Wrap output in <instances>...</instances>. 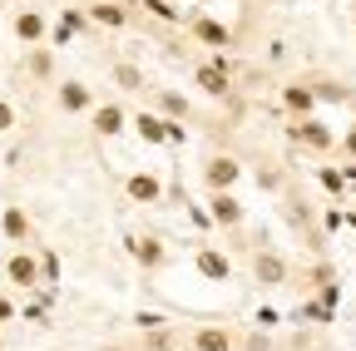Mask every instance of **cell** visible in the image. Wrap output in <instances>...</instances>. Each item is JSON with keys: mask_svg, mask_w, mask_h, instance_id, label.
Here are the masks:
<instances>
[{"mask_svg": "<svg viewBox=\"0 0 356 351\" xmlns=\"http://www.w3.org/2000/svg\"><path fill=\"white\" fill-rule=\"evenodd\" d=\"M0 228H6L10 243H25V238H30V218H25L20 208H6V213H0Z\"/></svg>", "mask_w": 356, "mask_h": 351, "instance_id": "16", "label": "cell"}, {"mask_svg": "<svg viewBox=\"0 0 356 351\" xmlns=\"http://www.w3.org/2000/svg\"><path fill=\"white\" fill-rule=\"evenodd\" d=\"M193 35L203 40V45H228V30H222L218 20H193Z\"/></svg>", "mask_w": 356, "mask_h": 351, "instance_id": "19", "label": "cell"}, {"mask_svg": "<svg viewBox=\"0 0 356 351\" xmlns=\"http://www.w3.org/2000/svg\"><path fill=\"white\" fill-rule=\"evenodd\" d=\"M243 179V163L238 158H228V154H218V158H208L203 163V183L213 188V193H233V183Z\"/></svg>", "mask_w": 356, "mask_h": 351, "instance_id": "1", "label": "cell"}, {"mask_svg": "<svg viewBox=\"0 0 356 351\" xmlns=\"http://www.w3.org/2000/svg\"><path fill=\"white\" fill-rule=\"evenodd\" d=\"M154 104H159V114H168V119H184V114H188V99H184V95H168V90H159Z\"/></svg>", "mask_w": 356, "mask_h": 351, "instance_id": "18", "label": "cell"}, {"mask_svg": "<svg viewBox=\"0 0 356 351\" xmlns=\"http://www.w3.org/2000/svg\"><path fill=\"white\" fill-rule=\"evenodd\" d=\"M0 351H6V336H0Z\"/></svg>", "mask_w": 356, "mask_h": 351, "instance_id": "27", "label": "cell"}, {"mask_svg": "<svg viewBox=\"0 0 356 351\" xmlns=\"http://www.w3.org/2000/svg\"><path fill=\"white\" fill-rule=\"evenodd\" d=\"M10 317H15V302H10V297H6V292H0V327H6V322H10Z\"/></svg>", "mask_w": 356, "mask_h": 351, "instance_id": "25", "label": "cell"}, {"mask_svg": "<svg viewBox=\"0 0 356 351\" xmlns=\"http://www.w3.org/2000/svg\"><path fill=\"white\" fill-rule=\"evenodd\" d=\"M114 79H119V90H144V74L134 65H114Z\"/></svg>", "mask_w": 356, "mask_h": 351, "instance_id": "20", "label": "cell"}, {"mask_svg": "<svg viewBox=\"0 0 356 351\" xmlns=\"http://www.w3.org/2000/svg\"><path fill=\"white\" fill-rule=\"evenodd\" d=\"M198 90L222 99V95H228V70H222V65H198Z\"/></svg>", "mask_w": 356, "mask_h": 351, "instance_id": "11", "label": "cell"}, {"mask_svg": "<svg viewBox=\"0 0 356 351\" xmlns=\"http://www.w3.org/2000/svg\"><path fill=\"white\" fill-rule=\"evenodd\" d=\"M252 272H257V282H262V287H277V282H287V262H282L277 252H257Z\"/></svg>", "mask_w": 356, "mask_h": 351, "instance_id": "10", "label": "cell"}, {"mask_svg": "<svg viewBox=\"0 0 356 351\" xmlns=\"http://www.w3.org/2000/svg\"><path fill=\"white\" fill-rule=\"evenodd\" d=\"M6 282L10 287H40V262L30 252H10L6 257Z\"/></svg>", "mask_w": 356, "mask_h": 351, "instance_id": "3", "label": "cell"}, {"mask_svg": "<svg viewBox=\"0 0 356 351\" xmlns=\"http://www.w3.org/2000/svg\"><path fill=\"white\" fill-rule=\"evenodd\" d=\"M15 129V109H10V99H0V134H10Z\"/></svg>", "mask_w": 356, "mask_h": 351, "instance_id": "23", "label": "cell"}, {"mask_svg": "<svg viewBox=\"0 0 356 351\" xmlns=\"http://www.w3.org/2000/svg\"><path fill=\"white\" fill-rule=\"evenodd\" d=\"M89 15H95L99 25H109V30H124V20H129V10L114 6V0H99V6H89Z\"/></svg>", "mask_w": 356, "mask_h": 351, "instance_id": "17", "label": "cell"}, {"mask_svg": "<svg viewBox=\"0 0 356 351\" xmlns=\"http://www.w3.org/2000/svg\"><path fill=\"white\" fill-rule=\"evenodd\" d=\"M60 109H65V114L95 109V95H89V84H84V79H65V84H60Z\"/></svg>", "mask_w": 356, "mask_h": 351, "instance_id": "6", "label": "cell"}, {"mask_svg": "<svg viewBox=\"0 0 356 351\" xmlns=\"http://www.w3.org/2000/svg\"><path fill=\"white\" fill-rule=\"evenodd\" d=\"M193 351H233V336L222 327H198L193 332Z\"/></svg>", "mask_w": 356, "mask_h": 351, "instance_id": "12", "label": "cell"}, {"mask_svg": "<svg viewBox=\"0 0 356 351\" xmlns=\"http://www.w3.org/2000/svg\"><path fill=\"white\" fill-rule=\"evenodd\" d=\"M198 272L213 277V282H222V277H228V257H222L218 247H198Z\"/></svg>", "mask_w": 356, "mask_h": 351, "instance_id": "14", "label": "cell"}, {"mask_svg": "<svg viewBox=\"0 0 356 351\" xmlns=\"http://www.w3.org/2000/svg\"><path fill=\"white\" fill-rule=\"evenodd\" d=\"M346 154H351V163H356V129L346 134Z\"/></svg>", "mask_w": 356, "mask_h": 351, "instance_id": "26", "label": "cell"}, {"mask_svg": "<svg viewBox=\"0 0 356 351\" xmlns=\"http://www.w3.org/2000/svg\"><path fill=\"white\" fill-rule=\"evenodd\" d=\"M104 351H119V346H104Z\"/></svg>", "mask_w": 356, "mask_h": 351, "instance_id": "28", "label": "cell"}, {"mask_svg": "<svg viewBox=\"0 0 356 351\" xmlns=\"http://www.w3.org/2000/svg\"><path fill=\"white\" fill-rule=\"evenodd\" d=\"M322 183H327L332 193H341V183H346V179H341V173H332V168H322Z\"/></svg>", "mask_w": 356, "mask_h": 351, "instance_id": "24", "label": "cell"}, {"mask_svg": "<svg viewBox=\"0 0 356 351\" xmlns=\"http://www.w3.org/2000/svg\"><path fill=\"white\" fill-rule=\"evenodd\" d=\"M124 193H129L134 203H159V198H163V183L154 179V173H129Z\"/></svg>", "mask_w": 356, "mask_h": 351, "instance_id": "8", "label": "cell"}, {"mask_svg": "<svg viewBox=\"0 0 356 351\" xmlns=\"http://www.w3.org/2000/svg\"><path fill=\"white\" fill-rule=\"evenodd\" d=\"M89 129H95L99 139H114V134H124V104H99L95 114H89Z\"/></svg>", "mask_w": 356, "mask_h": 351, "instance_id": "7", "label": "cell"}, {"mask_svg": "<svg viewBox=\"0 0 356 351\" xmlns=\"http://www.w3.org/2000/svg\"><path fill=\"white\" fill-rule=\"evenodd\" d=\"M15 40H25V45L44 40V15H40V10H20V15H15Z\"/></svg>", "mask_w": 356, "mask_h": 351, "instance_id": "13", "label": "cell"}, {"mask_svg": "<svg viewBox=\"0 0 356 351\" xmlns=\"http://www.w3.org/2000/svg\"><path fill=\"white\" fill-rule=\"evenodd\" d=\"M129 252H134V262H139L144 272H159V268H163V257H168L159 238H139V243H129Z\"/></svg>", "mask_w": 356, "mask_h": 351, "instance_id": "9", "label": "cell"}, {"mask_svg": "<svg viewBox=\"0 0 356 351\" xmlns=\"http://www.w3.org/2000/svg\"><path fill=\"white\" fill-rule=\"evenodd\" d=\"M134 129H139L144 144H163V139H184V129L168 124L163 114H134Z\"/></svg>", "mask_w": 356, "mask_h": 351, "instance_id": "2", "label": "cell"}, {"mask_svg": "<svg viewBox=\"0 0 356 351\" xmlns=\"http://www.w3.org/2000/svg\"><path fill=\"white\" fill-rule=\"evenodd\" d=\"M292 139L307 144V149H322V154L337 144V139H332V129H327L322 119H297V124H292Z\"/></svg>", "mask_w": 356, "mask_h": 351, "instance_id": "4", "label": "cell"}, {"mask_svg": "<svg viewBox=\"0 0 356 351\" xmlns=\"http://www.w3.org/2000/svg\"><path fill=\"white\" fill-rule=\"evenodd\" d=\"M168 346H173V332H168V327H163V332L154 327V332H149V351H168Z\"/></svg>", "mask_w": 356, "mask_h": 351, "instance_id": "22", "label": "cell"}, {"mask_svg": "<svg viewBox=\"0 0 356 351\" xmlns=\"http://www.w3.org/2000/svg\"><path fill=\"white\" fill-rule=\"evenodd\" d=\"M282 104H287L292 114H302V119H307V114H312V104H317V95H312L307 84H287V90H282Z\"/></svg>", "mask_w": 356, "mask_h": 351, "instance_id": "15", "label": "cell"}, {"mask_svg": "<svg viewBox=\"0 0 356 351\" xmlns=\"http://www.w3.org/2000/svg\"><path fill=\"white\" fill-rule=\"evenodd\" d=\"M208 218H213L218 228H243V203L233 193H213L208 198Z\"/></svg>", "mask_w": 356, "mask_h": 351, "instance_id": "5", "label": "cell"}, {"mask_svg": "<svg viewBox=\"0 0 356 351\" xmlns=\"http://www.w3.org/2000/svg\"><path fill=\"white\" fill-rule=\"evenodd\" d=\"M25 70H30L35 79H44V74H50V70H55V60H50V55H44V50H35V55L25 60Z\"/></svg>", "mask_w": 356, "mask_h": 351, "instance_id": "21", "label": "cell"}]
</instances>
